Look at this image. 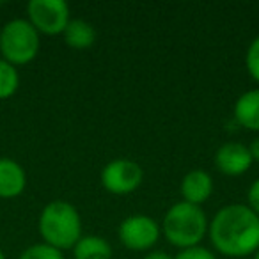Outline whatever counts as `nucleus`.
Segmentation results:
<instances>
[{"label":"nucleus","instance_id":"4468645a","mask_svg":"<svg viewBox=\"0 0 259 259\" xmlns=\"http://www.w3.org/2000/svg\"><path fill=\"white\" fill-rule=\"evenodd\" d=\"M20 87V75L16 66L0 59V100L15 96Z\"/></svg>","mask_w":259,"mask_h":259},{"label":"nucleus","instance_id":"6ab92c4d","mask_svg":"<svg viewBox=\"0 0 259 259\" xmlns=\"http://www.w3.org/2000/svg\"><path fill=\"white\" fill-rule=\"evenodd\" d=\"M247 148H248V153H250L252 160H254V162H259V137L254 139Z\"/></svg>","mask_w":259,"mask_h":259},{"label":"nucleus","instance_id":"6e6552de","mask_svg":"<svg viewBox=\"0 0 259 259\" xmlns=\"http://www.w3.org/2000/svg\"><path fill=\"white\" fill-rule=\"evenodd\" d=\"M252 160L248 148L241 142H226L215 153V167L222 174L236 178L245 174L252 167Z\"/></svg>","mask_w":259,"mask_h":259},{"label":"nucleus","instance_id":"7ed1b4c3","mask_svg":"<svg viewBox=\"0 0 259 259\" xmlns=\"http://www.w3.org/2000/svg\"><path fill=\"white\" fill-rule=\"evenodd\" d=\"M208 217L201 206L181 201L167 209L162 222V233L170 245L180 250L197 247L208 234Z\"/></svg>","mask_w":259,"mask_h":259},{"label":"nucleus","instance_id":"20e7f679","mask_svg":"<svg viewBox=\"0 0 259 259\" xmlns=\"http://www.w3.org/2000/svg\"><path fill=\"white\" fill-rule=\"evenodd\" d=\"M39 32L29 20H11L0 29V54L9 64L23 66L32 62L39 54Z\"/></svg>","mask_w":259,"mask_h":259},{"label":"nucleus","instance_id":"423d86ee","mask_svg":"<svg viewBox=\"0 0 259 259\" xmlns=\"http://www.w3.org/2000/svg\"><path fill=\"white\" fill-rule=\"evenodd\" d=\"M144 170L137 162L128 158H117L108 162L101 169L100 181L107 192L114 195H128L142 185Z\"/></svg>","mask_w":259,"mask_h":259},{"label":"nucleus","instance_id":"412c9836","mask_svg":"<svg viewBox=\"0 0 259 259\" xmlns=\"http://www.w3.org/2000/svg\"><path fill=\"white\" fill-rule=\"evenodd\" d=\"M0 259H6V254H4V250L0 248Z\"/></svg>","mask_w":259,"mask_h":259},{"label":"nucleus","instance_id":"f257e3e1","mask_svg":"<svg viewBox=\"0 0 259 259\" xmlns=\"http://www.w3.org/2000/svg\"><path fill=\"white\" fill-rule=\"evenodd\" d=\"M211 245L227 257H245L259 248V217L247 204L220 208L208 227Z\"/></svg>","mask_w":259,"mask_h":259},{"label":"nucleus","instance_id":"4be33fe9","mask_svg":"<svg viewBox=\"0 0 259 259\" xmlns=\"http://www.w3.org/2000/svg\"><path fill=\"white\" fill-rule=\"evenodd\" d=\"M254 259H259V248L255 250V254H254Z\"/></svg>","mask_w":259,"mask_h":259},{"label":"nucleus","instance_id":"1a4fd4ad","mask_svg":"<svg viewBox=\"0 0 259 259\" xmlns=\"http://www.w3.org/2000/svg\"><path fill=\"white\" fill-rule=\"evenodd\" d=\"M27 187L25 169L16 160L0 156V199H15Z\"/></svg>","mask_w":259,"mask_h":259},{"label":"nucleus","instance_id":"a211bd4d","mask_svg":"<svg viewBox=\"0 0 259 259\" xmlns=\"http://www.w3.org/2000/svg\"><path fill=\"white\" fill-rule=\"evenodd\" d=\"M247 199H248V208L259 217V178L255 181H252L250 188H248V194H247Z\"/></svg>","mask_w":259,"mask_h":259},{"label":"nucleus","instance_id":"9d476101","mask_svg":"<svg viewBox=\"0 0 259 259\" xmlns=\"http://www.w3.org/2000/svg\"><path fill=\"white\" fill-rule=\"evenodd\" d=\"M213 194V180L206 170L194 169L181 180V197L188 204L201 206Z\"/></svg>","mask_w":259,"mask_h":259},{"label":"nucleus","instance_id":"f03ea898","mask_svg":"<svg viewBox=\"0 0 259 259\" xmlns=\"http://www.w3.org/2000/svg\"><path fill=\"white\" fill-rule=\"evenodd\" d=\"M39 234L43 243L57 248L68 250L76 245L82 238V219L80 213L68 201H52L41 209L39 215Z\"/></svg>","mask_w":259,"mask_h":259},{"label":"nucleus","instance_id":"2eb2a0df","mask_svg":"<svg viewBox=\"0 0 259 259\" xmlns=\"http://www.w3.org/2000/svg\"><path fill=\"white\" fill-rule=\"evenodd\" d=\"M18 259H64L61 250L57 248L50 247L47 243H36V245H30L29 248L20 254Z\"/></svg>","mask_w":259,"mask_h":259},{"label":"nucleus","instance_id":"f3484780","mask_svg":"<svg viewBox=\"0 0 259 259\" xmlns=\"http://www.w3.org/2000/svg\"><path fill=\"white\" fill-rule=\"evenodd\" d=\"M174 259H217V255L213 254L211 250H208V248L197 245V247H190V248L180 250Z\"/></svg>","mask_w":259,"mask_h":259},{"label":"nucleus","instance_id":"f8f14e48","mask_svg":"<svg viewBox=\"0 0 259 259\" xmlns=\"http://www.w3.org/2000/svg\"><path fill=\"white\" fill-rule=\"evenodd\" d=\"M64 43L75 50H87L96 43V29L85 20H69L68 27L62 32Z\"/></svg>","mask_w":259,"mask_h":259},{"label":"nucleus","instance_id":"aec40b11","mask_svg":"<svg viewBox=\"0 0 259 259\" xmlns=\"http://www.w3.org/2000/svg\"><path fill=\"white\" fill-rule=\"evenodd\" d=\"M144 259H174V257L170 254H167V252H163V250H153V252H149Z\"/></svg>","mask_w":259,"mask_h":259},{"label":"nucleus","instance_id":"39448f33","mask_svg":"<svg viewBox=\"0 0 259 259\" xmlns=\"http://www.w3.org/2000/svg\"><path fill=\"white\" fill-rule=\"evenodd\" d=\"M27 20L45 36H59L69 23V6L64 0H30L27 4Z\"/></svg>","mask_w":259,"mask_h":259},{"label":"nucleus","instance_id":"9b49d317","mask_svg":"<svg viewBox=\"0 0 259 259\" xmlns=\"http://www.w3.org/2000/svg\"><path fill=\"white\" fill-rule=\"evenodd\" d=\"M234 119L240 126L259 132V89L243 93L234 103Z\"/></svg>","mask_w":259,"mask_h":259},{"label":"nucleus","instance_id":"0eeeda50","mask_svg":"<svg viewBox=\"0 0 259 259\" xmlns=\"http://www.w3.org/2000/svg\"><path fill=\"white\" fill-rule=\"evenodd\" d=\"M162 227L148 215H130L119 224V241L130 250H149L160 240Z\"/></svg>","mask_w":259,"mask_h":259},{"label":"nucleus","instance_id":"ddd939ff","mask_svg":"<svg viewBox=\"0 0 259 259\" xmlns=\"http://www.w3.org/2000/svg\"><path fill=\"white\" fill-rule=\"evenodd\" d=\"M71 250L75 259H112L114 255L112 245L105 238L96 236V234L82 236Z\"/></svg>","mask_w":259,"mask_h":259},{"label":"nucleus","instance_id":"dca6fc26","mask_svg":"<svg viewBox=\"0 0 259 259\" xmlns=\"http://www.w3.org/2000/svg\"><path fill=\"white\" fill-rule=\"evenodd\" d=\"M245 66H247L248 75L259 83V36L248 45L247 55H245Z\"/></svg>","mask_w":259,"mask_h":259}]
</instances>
